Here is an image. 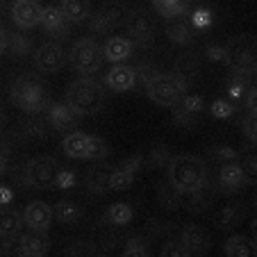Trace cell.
I'll return each mask as SVG.
<instances>
[{"instance_id":"1","label":"cell","mask_w":257,"mask_h":257,"mask_svg":"<svg viewBox=\"0 0 257 257\" xmlns=\"http://www.w3.org/2000/svg\"><path fill=\"white\" fill-rule=\"evenodd\" d=\"M166 175H169V185L175 187L182 196H187L207 185V164L198 155L180 153L169 160Z\"/></svg>"},{"instance_id":"2","label":"cell","mask_w":257,"mask_h":257,"mask_svg":"<svg viewBox=\"0 0 257 257\" xmlns=\"http://www.w3.org/2000/svg\"><path fill=\"white\" fill-rule=\"evenodd\" d=\"M105 87L91 75H82V78L73 80L66 87L64 93V102L71 107L78 116H91V114H100L105 107Z\"/></svg>"},{"instance_id":"3","label":"cell","mask_w":257,"mask_h":257,"mask_svg":"<svg viewBox=\"0 0 257 257\" xmlns=\"http://www.w3.org/2000/svg\"><path fill=\"white\" fill-rule=\"evenodd\" d=\"M12 102H14L19 109L30 114L37 112H46L50 107V98H48V87L41 78L37 75H30V73H23L14 80L10 89Z\"/></svg>"},{"instance_id":"4","label":"cell","mask_w":257,"mask_h":257,"mask_svg":"<svg viewBox=\"0 0 257 257\" xmlns=\"http://www.w3.org/2000/svg\"><path fill=\"white\" fill-rule=\"evenodd\" d=\"M189 80L180 71H169V73H157L151 82L146 84V93L155 105L160 107H175L182 96L187 93Z\"/></svg>"},{"instance_id":"5","label":"cell","mask_w":257,"mask_h":257,"mask_svg":"<svg viewBox=\"0 0 257 257\" xmlns=\"http://www.w3.org/2000/svg\"><path fill=\"white\" fill-rule=\"evenodd\" d=\"M255 39L250 34H239L223 46V59L221 62L228 64L230 71L237 73V75L252 78L255 75Z\"/></svg>"},{"instance_id":"6","label":"cell","mask_w":257,"mask_h":257,"mask_svg":"<svg viewBox=\"0 0 257 257\" xmlns=\"http://www.w3.org/2000/svg\"><path fill=\"white\" fill-rule=\"evenodd\" d=\"M68 59H71V66L78 73H82V75H93V73H98L102 62H105V57H102V46H98V41L89 39V37H82V39H78L73 44Z\"/></svg>"},{"instance_id":"7","label":"cell","mask_w":257,"mask_h":257,"mask_svg":"<svg viewBox=\"0 0 257 257\" xmlns=\"http://www.w3.org/2000/svg\"><path fill=\"white\" fill-rule=\"evenodd\" d=\"M57 160L50 155H39L25 164L23 169V178L28 182V187L32 189H50L55 187V175H57Z\"/></svg>"},{"instance_id":"8","label":"cell","mask_w":257,"mask_h":257,"mask_svg":"<svg viewBox=\"0 0 257 257\" xmlns=\"http://www.w3.org/2000/svg\"><path fill=\"white\" fill-rule=\"evenodd\" d=\"M127 39L132 41V46H141V48H146V46L153 44V37H155V23H153V19L148 14H146L144 10H135L130 12V16H127Z\"/></svg>"},{"instance_id":"9","label":"cell","mask_w":257,"mask_h":257,"mask_svg":"<svg viewBox=\"0 0 257 257\" xmlns=\"http://www.w3.org/2000/svg\"><path fill=\"white\" fill-rule=\"evenodd\" d=\"M64 62H66V53H64V46L59 41H46L34 53V66L41 73L59 71L64 66Z\"/></svg>"},{"instance_id":"10","label":"cell","mask_w":257,"mask_h":257,"mask_svg":"<svg viewBox=\"0 0 257 257\" xmlns=\"http://www.w3.org/2000/svg\"><path fill=\"white\" fill-rule=\"evenodd\" d=\"M53 218H55L53 207L48 203H44V200L30 203L23 212V223L34 232H48V228L53 225Z\"/></svg>"},{"instance_id":"11","label":"cell","mask_w":257,"mask_h":257,"mask_svg":"<svg viewBox=\"0 0 257 257\" xmlns=\"http://www.w3.org/2000/svg\"><path fill=\"white\" fill-rule=\"evenodd\" d=\"M180 241L189 250V255H205V252H209V248H212V237H209V232L194 223L185 225V228L180 230Z\"/></svg>"},{"instance_id":"12","label":"cell","mask_w":257,"mask_h":257,"mask_svg":"<svg viewBox=\"0 0 257 257\" xmlns=\"http://www.w3.org/2000/svg\"><path fill=\"white\" fill-rule=\"evenodd\" d=\"M41 5L37 0H14L12 5V21L21 30H32L39 25Z\"/></svg>"},{"instance_id":"13","label":"cell","mask_w":257,"mask_h":257,"mask_svg":"<svg viewBox=\"0 0 257 257\" xmlns=\"http://www.w3.org/2000/svg\"><path fill=\"white\" fill-rule=\"evenodd\" d=\"M105 87L112 89V91H116V93L132 91V89L137 87L135 68L125 66V64H114V66L105 73Z\"/></svg>"},{"instance_id":"14","label":"cell","mask_w":257,"mask_h":257,"mask_svg":"<svg viewBox=\"0 0 257 257\" xmlns=\"http://www.w3.org/2000/svg\"><path fill=\"white\" fill-rule=\"evenodd\" d=\"M243 187H248V180H246V175H243L241 166L237 164V160L221 164L218 191H223V194H237V191H241Z\"/></svg>"},{"instance_id":"15","label":"cell","mask_w":257,"mask_h":257,"mask_svg":"<svg viewBox=\"0 0 257 257\" xmlns=\"http://www.w3.org/2000/svg\"><path fill=\"white\" fill-rule=\"evenodd\" d=\"M46 116H48L53 130H59V132L75 130L78 123H80V118H82V116H78V114L73 112L66 102H50V107L46 109Z\"/></svg>"},{"instance_id":"16","label":"cell","mask_w":257,"mask_h":257,"mask_svg":"<svg viewBox=\"0 0 257 257\" xmlns=\"http://www.w3.org/2000/svg\"><path fill=\"white\" fill-rule=\"evenodd\" d=\"M89 144H91V135L82 130H68L62 139V151L71 160H89Z\"/></svg>"},{"instance_id":"17","label":"cell","mask_w":257,"mask_h":257,"mask_svg":"<svg viewBox=\"0 0 257 257\" xmlns=\"http://www.w3.org/2000/svg\"><path fill=\"white\" fill-rule=\"evenodd\" d=\"M48 250H50V239L46 237L44 232H34V230H30V232L21 234L19 255H23V257H44V255H48Z\"/></svg>"},{"instance_id":"18","label":"cell","mask_w":257,"mask_h":257,"mask_svg":"<svg viewBox=\"0 0 257 257\" xmlns=\"http://www.w3.org/2000/svg\"><path fill=\"white\" fill-rule=\"evenodd\" d=\"M203 109H205V100L200 96H196V93L182 96L178 112H175V123H178V125H185V127L194 125L196 118L203 114Z\"/></svg>"},{"instance_id":"19","label":"cell","mask_w":257,"mask_h":257,"mask_svg":"<svg viewBox=\"0 0 257 257\" xmlns=\"http://www.w3.org/2000/svg\"><path fill=\"white\" fill-rule=\"evenodd\" d=\"M132 50H135V46H132V41L127 39V37L114 34V37H109V39L105 41V46H102V57L109 64H123L125 59H130Z\"/></svg>"},{"instance_id":"20","label":"cell","mask_w":257,"mask_h":257,"mask_svg":"<svg viewBox=\"0 0 257 257\" xmlns=\"http://www.w3.org/2000/svg\"><path fill=\"white\" fill-rule=\"evenodd\" d=\"M39 25L48 34H55V37H66V34H68V25H71V23L66 21V16L62 14V10H59V7L46 5V7H41Z\"/></svg>"},{"instance_id":"21","label":"cell","mask_w":257,"mask_h":257,"mask_svg":"<svg viewBox=\"0 0 257 257\" xmlns=\"http://www.w3.org/2000/svg\"><path fill=\"white\" fill-rule=\"evenodd\" d=\"M21 225H23V216L16 209L0 205V237L16 239L21 234Z\"/></svg>"},{"instance_id":"22","label":"cell","mask_w":257,"mask_h":257,"mask_svg":"<svg viewBox=\"0 0 257 257\" xmlns=\"http://www.w3.org/2000/svg\"><path fill=\"white\" fill-rule=\"evenodd\" d=\"M59 10L66 16L68 23H82V21L89 19L91 14V3L89 0H59Z\"/></svg>"},{"instance_id":"23","label":"cell","mask_w":257,"mask_h":257,"mask_svg":"<svg viewBox=\"0 0 257 257\" xmlns=\"http://www.w3.org/2000/svg\"><path fill=\"white\" fill-rule=\"evenodd\" d=\"M109 175H112V169H107V166H93L87 173L89 194H96V196L109 194V191H112V187H109Z\"/></svg>"},{"instance_id":"24","label":"cell","mask_w":257,"mask_h":257,"mask_svg":"<svg viewBox=\"0 0 257 257\" xmlns=\"http://www.w3.org/2000/svg\"><path fill=\"white\" fill-rule=\"evenodd\" d=\"M53 214L59 223L75 225V223H80V218H82V207H80L75 200L64 198V200H57V205L53 207Z\"/></svg>"},{"instance_id":"25","label":"cell","mask_w":257,"mask_h":257,"mask_svg":"<svg viewBox=\"0 0 257 257\" xmlns=\"http://www.w3.org/2000/svg\"><path fill=\"white\" fill-rule=\"evenodd\" d=\"M255 250H257L255 241L250 237H241V234H232L223 246V252L228 257H252Z\"/></svg>"},{"instance_id":"26","label":"cell","mask_w":257,"mask_h":257,"mask_svg":"<svg viewBox=\"0 0 257 257\" xmlns=\"http://www.w3.org/2000/svg\"><path fill=\"white\" fill-rule=\"evenodd\" d=\"M243 218H246V205L232 203V205H228V207L221 209L216 225H218V230H234Z\"/></svg>"},{"instance_id":"27","label":"cell","mask_w":257,"mask_h":257,"mask_svg":"<svg viewBox=\"0 0 257 257\" xmlns=\"http://www.w3.org/2000/svg\"><path fill=\"white\" fill-rule=\"evenodd\" d=\"M187 196H189V203H187V209H189L191 214H200V212H205L207 207H212L216 191H214L212 187H209V182H207L205 187H200V189L191 191V194H187Z\"/></svg>"},{"instance_id":"28","label":"cell","mask_w":257,"mask_h":257,"mask_svg":"<svg viewBox=\"0 0 257 257\" xmlns=\"http://www.w3.org/2000/svg\"><path fill=\"white\" fill-rule=\"evenodd\" d=\"M98 16H100V21L107 25V30L109 28H116V25H121L123 21L130 16V10H127L125 5H121V3H107L102 10L96 12Z\"/></svg>"},{"instance_id":"29","label":"cell","mask_w":257,"mask_h":257,"mask_svg":"<svg viewBox=\"0 0 257 257\" xmlns=\"http://www.w3.org/2000/svg\"><path fill=\"white\" fill-rule=\"evenodd\" d=\"M237 164L241 166L243 175H246L248 185H252L257 178V155H255V144H250L248 148H243V151H239L237 155Z\"/></svg>"},{"instance_id":"30","label":"cell","mask_w":257,"mask_h":257,"mask_svg":"<svg viewBox=\"0 0 257 257\" xmlns=\"http://www.w3.org/2000/svg\"><path fill=\"white\" fill-rule=\"evenodd\" d=\"M132 216H135V212H132L130 205H125V203H114L112 207L107 209L105 221H107V223H112L114 228H123V225H127V223L132 221Z\"/></svg>"},{"instance_id":"31","label":"cell","mask_w":257,"mask_h":257,"mask_svg":"<svg viewBox=\"0 0 257 257\" xmlns=\"http://www.w3.org/2000/svg\"><path fill=\"white\" fill-rule=\"evenodd\" d=\"M50 130H53V125H50L48 116H46V114H41V112L32 114V116H30V121L23 125V132L28 137H41V139H44V137H48Z\"/></svg>"},{"instance_id":"32","label":"cell","mask_w":257,"mask_h":257,"mask_svg":"<svg viewBox=\"0 0 257 257\" xmlns=\"http://www.w3.org/2000/svg\"><path fill=\"white\" fill-rule=\"evenodd\" d=\"M135 171L125 169V166H116V169L112 171V175H109V187H112V191H125L130 189L132 185H135Z\"/></svg>"},{"instance_id":"33","label":"cell","mask_w":257,"mask_h":257,"mask_svg":"<svg viewBox=\"0 0 257 257\" xmlns=\"http://www.w3.org/2000/svg\"><path fill=\"white\" fill-rule=\"evenodd\" d=\"M153 3H155V10L160 12V16L164 19H178L187 10V0H153Z\"/></svg>"},{"instance_id":"34","label":"cell","mask_w":257,"mask_h":257,"mask_svg":"<svg viewBox=\"0 0 257 257\" xmlns=\"http://www.w3.org/2000/svg\"><path fill=\"white\" fill-rule=\"evenodd\" d=\"M157 200L166 209H178L182 205V194L171 185H160L157 187Z\"/></svg>"},{"instance_id":"35","label":"cell","mask_w":257,"mask_h":257,"mask_svg":"<svg viewBox=\"0 0 257 257\" xmlns=\"http://www.w3.org/2000/svg\"><path fill=\"white\" fill-rule=\"evenodd\" d=\"M148 252H151V246L141 237H130L125 241V248H123V255L125 257H146Z\"/></svg>"},{"instance_id":"36","label":"cell","mask_w":257,"mask_h":257,"mask_svg":"<svg viewBox=\"0 0 257 257\" xmlns=\"http://www.w3.org/2000/svg\"><path fill=\"white\" fill-rule=\"evenodd\" d=\"M166 34H169V39H173L175 44H191V30L185 25V21H180V23H171L166 28Z\"/></svg>"},{"instance_id":"37","label":"cell","mask_w":257,"mask_h":257,"mask_svg":"<svg viewBox=\"0 0 257 257\" xmlns=\"http://www.w3.org/2000/svg\"><path fill=\"white\" fill-rule=\"evenodd\" d=\"M234 78H232V82H230V87H228V93H230V98H232L234 102H241L243 100V93H246V89H248V84H250V78L248 75H237V73H232Z\"/></svg>"},{"instance_id":"38","label":"cell","mask_w":257,"mask_h":257,"mask_svg":"<svg viewBox=\"0 0 257 257\" xmlns=\"http://www.w3.org/2000/svg\"><path fill=\"white\" fill-rule=\"evenodd\" d=\"M237 155H239V151L232 148V146H212V148H209V157H212L214 162H221V164L234 162Z\"/></svg>"},{"instance_id":"39","label":"cell","mask_w":257,"mask_h":257,"mask_svg":"<svg viewBox=\"0 0 257 257\" xmlns=\"http://www.w3.org/2000/svg\"><path fill=\"white\" fill-rule=\"evenodd\" d=\"M160 255L162 257H189V250L182 246L180 239H169V241L162 243Z\"/></svg>"},{"instance_id":"40","label":"cell","mask_w":257,"mask_h":257,"mask_svg":"<svg viewBox=\"0 0 257 257\" xmlns=\"http://www.w3.org/2000/svg\"><path fill=\"white\" fill-rule=\"evenodd\" d=\"M109 155V146L100 139V137L91 135V144H89V160L93 162H102L105 157Z\"/></svg>"},{"instance_id":"41","label":"cell","mask_w":257,"mask_h":257,"mask_svg":"<svg viewBox=\"0 0 257 257\" xmlns=\"http://www.w3.org/2000/svg\"><path fill=\"white\" fill-rule=\"evenodd\" d=\"M234 105L228 100H214L212 105H209V114H212L214 118H232L234 116Z\"/></svg>"},{"instance_id":"42","label":"cell","mask_w":257,"mask_h":257,"mask_svg":"<svg viewBox=\"0 0 257 257\" xmlns=\"http://www.w3.org/2000/svg\"><path fill=\"white\" fill-rule=\"evenodd\" d=\"M169 160H171V155H169V148L166 146H155L151 153H148V164L153 166V169H160V166H166L169 164Z\"/></svg>"},{"instance_id":"43","label":"cell","mask_w":257,"mask_h":257,"mask_svg":"<svg viewBox=\"0 0 257 257\" xmlns=\"http://www.w3.org/2000/svg\"><path fill=\"white\" fill-rule=\"evenodd\" d=\"M7 48L12 50L14 55H23L30 50V39H25V37H21V34H12V37H7Z\"/></svg>"},{"instance_id":"44","label":"cell","mask_w":257,"mask_h":257,"mask_svg":"<svg viewBox=\"0 0 257 257\" xmlns=\"http://www.w3.org/2000/svg\"><path fill=\"white\" fill-rule=\"evenodd\" d=\"M243 135H246L248 144H255L257 141V114H246V118L241 121Z\"/></svg>"},{"instance_id":"45","label":"cell","mask_w":257,"mask_h":257,"mask_svg":"<svg viewBox=\"0 0 257 257\" xmlns=\"http://www.w3.org/2000/svg\"><path fill=\"white\" fill-rule=\"evenodd\" d=\"M75 173L73 171H66V169H59L57 175H55V187H59V189H71V187H75Z\"/></svg>"},{"instance_id":"46","label":"cell","mask_w":257,"mask_h":257,"mask_svg":"<svg viewBox=\"0 0 257 257\" xmlns=\"http://www.w3.org/2000/svg\"><path fill=\"white\" fill-rule=\"evenodd\" d=\"M135 73H137V80H141V82H144V87H146V84L151 82V80L155 78L160 71H157L153 64H141V66L135 68Z\"/></svg>"},{"instance_id":"47","label":"cell","mask_w":257,"mask_h":257,"mask_svg":"<svg viewBox=\"0 0 257 257\" xmlns=\"http://www.w3.org/2000/svg\"><path fill=\"white\" fill-rule=\"evenodd\" d=\"M255 98H257V87L250 82V84H248V89H246V93H243V102H246V109H248V114H257Z\"/></svg>"},{"instance_id":"48","label":"cell","mask_w":257,"mask_h":257,"mask_svg":"<svg viewBox=\"0 0 257 257\" xmlns=\"http://www.w3.org/2000/svg\"><path fill=\"white\" fill-rule=\"evenodd\" d=\"M191 21H194L196 28H207V25L212 23V14H209L207 10H198V12L194 14V19H191Z\"/></svg>"},{"instance_id":"49","label":"cell","mask_w":257,"mask_h":257,"mask_svg":"<svg viewBox=\"0 0 257 257\" xmlns=\"http://www.w3.org/2000/svg\"><path fill=\"white\" fill-rule=\"evenodd\" d=\"M14 239H7V237H0V255H12V252H19V248L12 246Z\"/></svg>"},{"instance_id":"50","label":"cell","mask_w":257,"mask_h":257,"mask_svg":"<svg viewBox=\"0 0 257 257\" xmlns=\"http://www.w3.org/2000/svg\"><path fill=\"white\" fill-rule=\"evenodd\" d=\"M207 55H209L212 59H216V62H218V59H223V48H209Z\"/></svg>"},{"instance_id":"51","label":"cell","mask_w":257,"mask_h":257,"mask_svg":"<svg viewBox=\"0 0 257 257\" xmlns=\"http://www.w3.org/2000/svg\"><path fill=\"white\" fill-rule=\"evenodd\" d=\"M10 198H12L10 189H0V205H7L10 203Z\"/></svg>"},{"instance_id":"52","label":"cell","mask_w":257,"mask_h":257,"mask_svg":"<svg viewBox=\"0 0 257 257\" xmlns=\"http://www.w3.org/2000/svg\"><path fill=\"white\" fill-rule=\"evenodd\" d=\"M3 50H7V32L0 28V53H3Z\"/></svg>"},{"instance_id":"53","label":"cell","mask_w":257,"mask_h":257,"mask_svg":"<svg viewBox=\"0 0 257 257\" xmlns=\"http://www.w3.org/2000/svg\"><path fill=\"white\" fill-rule=\"evenodd\" d=\"M5 125H7V116H5V109L0 107V135L5 132Z\"/></svg>"},{"instance_id":"54","label":"cell","mask_w":257,"mask_h":257,"mask_svg":"<svg viewBox=\"0 0 257 257\" xmlns=\"http://www.w3.org/2000/svg\"><path fill=\"white\" fill-rule=\"evenodd\" d=\"M5 171H7V160H5V155L0 153V178L5 175Z\"/></svg>"},{"instance_id":"55","label":"cell","mask_w":257,"mask_h":257,"mask_svg":"<svg viewBox=\"0 0 257 257\" xmlns=\"http://www.w3.org/2000/svg\"><path fill=\"white\" fill-rule=\"evenodd\" d=\"M0 3H3V0H0Z\"/></svg>"}]
</instances>
